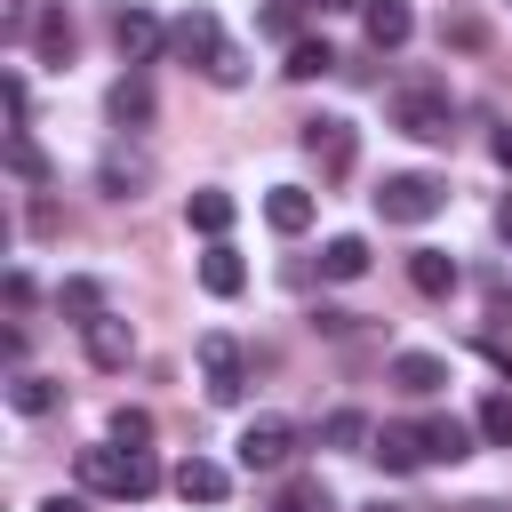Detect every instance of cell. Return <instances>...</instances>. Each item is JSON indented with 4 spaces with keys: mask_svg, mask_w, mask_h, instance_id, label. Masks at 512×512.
I'll return each mask as SVG.
<instances>
[{
    "mask_svg": "<svg viewBox=\"0 0 512 512\" xmlns=\"http://www.w3.org/2000/svg\"><path fill=\"white\" fill-rule=\"evenodd\" d=\"M440 208H448V184L424 176V168H400V176L376 184V216H384V224H432Z\"/></svg>",
    "mask_w": 512,
    "mask_h": 512,
    "instance_id": "6da1fadb",
    "label": "cell"
},
{
    "mask_svg": "<svg viewBox=\"0 0 512 512\" xmlns=\"http://www.w3.org/2000/svg\"><path fill=\"white\" fill-rule=\"evenodd\" d=\"M392 128L416 136V144H448V136H456V104H448V88H432V80L400 88V96H392Z\"/></svg>",
    "mask_w": 512,
    "mask_h": 512,
    "instance_id": "7a4b0ae2",
    "label": "cell"
},
{
    "mask_svg": "<svg viewBox=\"0 0 512 512\" xmlns=\"http://www.w3.org/2000/svg\"><path fill=\"white\" fill-rule=\"evenodd\" d=\"M296 144H304V160H312L328 184H336V176H352V160H360V136H352V120H344V112L304 120V136H296Z\"/></svg>",
    "mask_w": 512,
    "mask_h": 512,
    "instance_id": "3957f363",
    "label": "cell"
},
{
    "mask_svg": "<svg viewBox=\"0 0 512 512\" xmlns=\"http://www.w3.org/2000/svg\"><path fill=\"white\" fill-rule=\"evenodd\" d=\"M240 464H248V472H288V464H296V424H288V416H248Z\"/></svg>",
    "mask_w": 512,
    "mask_h": 512,
    "instance_id": "277c9868",
    "label": "cell"
},
{
    "mask_svg": "<svg viewBox=\"0 0 512 512\" xmlns=\"http://www.w3.org/2000/svg\"><path fill=\"white\" fill-rule=\"evenodd\" d=\"M192 352H200L208 400H216V408H240V392H248V376H240V344H232V336H200Z\"/></svg>",
    "mask_w": 512,
    "mask_h": 512,
    "instance_id": "5b68a950",
    "label": "cell"
},
{
    "mask_svg": "<svg viewBox=\"0 0 512 512\" xmlns=\"http://www.w3.org/2000/svg\"><path fill=\"white\" fill-rule=\"evenodd\" d=\"M80 344H88V360H96V368H112V376L136 360V328H128L120 312H96V320H80Z\"/></svg>",
    "mask_w": 512,
    "mask_h": 512,
    "instance_id": "8992f818",
    "label": "cell"
},
{
    "mask_svg": "<svg viewBox=\"0 0 512 512\" xmlns=\"http://www.w3.org/2000/svg\"><path fill=\"white\" fill-rule=\"evenodd\" d=\"M168 48H176L184 64H200V72H208V64H216V48H224V24H216L208 8H184V16L168 24Z\"/></svg>",
    "mask_w": 512,
    "mask_h": 512,
    "instance_id": "52a82bcc",
    "label": "cell"
},
{
    "mask_svg": "<svg viewBox=\"0 0 512 512\" xmlns=\"http://www.w3.org/2000/svg\"><path fill=\"white\" fill-rule=\"evenodd\" d=\"M152 184V152H128V144H112L104 160H96V192L104 200H136Z\"/></svg>",
    "mask_w": 512,
    "mask_h": 512,
    "instance_id": "ba28073f",
    "label": "cell"
},
{
    "mask_svg": "<svg viewBox=\"0 0 512 512\" xmlns=\"http://www.w3.org/2000/svg\"><path fill=\"white\" fill-rule=\"evenodd\" d=\"M168 488H176L184 504H224V496H232V472H224L216 456H184V464L168 472Z\"/></svg>",
    "mask_w": 512,
    "mask_h": 512,
    "instance_id": "9c48e42d",
    "label": "cell"
},
{
    "mask_svg": "<svg viewBox=\"0 0 512 512\" xmlns=\"http://www.w3.org/2000/svg\"><path fill=\"white\" fill-rule=\"evenodd\" d=\"M112 40H120V56H128V64H152V56L168 48V24H160V16H144V8H120V16H112Z\"/></svg>",
    "mask_w": 512,
    "mask_h": 512,
    "instance_id": "30bf717a",
    "label": "cell"
},
{
    "mask_svg": "<svg viewBox=\"0 0 512 512\" xmlns=\"http://www.w3.org/2000/svg\"><path fill=\"white\" fill-rule=\"evenodd\" d=\"M360 32H368V48H376V56H384V48H408L416 8H408V0H368V8H360Z\"/></svg>",
    "mask_w": 512,
    "mask_h": 512,
    "instance_id": "8fae6325",
    "label": "cell"
},
{
    "mask_svg": "<svg viewBox=\"0 0 512 512\" xmlns=\"http://www.w3.org/2000/svg\"><path fill=\"white\" fill-rule=\"evenodd\" d=\"M368 456H376L384 472H416V464H432L416 424H384V432H368Z\"/></svg>",
    "mask_w": 512,
    "mask_h": 512,
    "instance_id": "7c38bea8",
    "label": "cell"
},
{
    "mask_svg": "<svg viewBox=\"0 0 512 512\" xmlns=\"http://www.w3.org/2000/svg\"><path fill=\"white\" fill-rule=\"evenodd\" d=\"M80 488L128 504V456H120V448H80Z\"/></svg>",
    "mask_w": 512,
    "mask_h": 512,
    "instance_id": "4fadbf2b",
    "label": "cell"
},
{
    "mask_svg": "<svg viewBox=\"0 0 512 512\" xmlns=\"http://www.w3.org/2000/svg\"><path fill=\"white\" fill-rule=\"evenodd\" d=\"M392 384H400L408 400H432V392L448 384V360H440V352H400V360H392Z\"/></svg>",
    "mask_w": 512,
    "mask_h": 512,
    "instance_id": "5bb4252c",
    "label": "cell"
},
{
    "mask_svg": "<svg viewBox=\"0 0 512 512\" xmlns=\"http://www.w3.org/2000/svg\"><path fill=\"white\" fill-rule=\"evenodd\" d=\"M232 216H240V208H232V192H216V184H200V192L184 200V224H192V232H208V240H224V232H232Z\"/></svg>",
    "mask_w": 512,
    "mask_h": 512,
    "instance_id": "9a60e30c",
    "label": "cell"
},
{
    "mask_svg": "<svg viewBox=\"0 0 512 512\" xmlns=\"http://www.w3.org/2000/svg\"><path fill=\"white\" fill-rule=\"evenodd\" d=\"M264 224L296 240V232L312 224V192H304V184H272V192H264Z\"/></svg>",
    "mask_w": 512,
    "mask_h": 512,
    "instance_id": "2e32d148",
    "label": "cell"
},
{
    "mask_svg": "<svg viewBox=\"0 0 512 512\" xmlns=\"http://www.w3.org/2000/svg\"><path fill=\"white\" fill-rule=\"evenodd\" d=\"M200 288H208V296H240V288H248V264H240V248L208 240V256H200Z\"/></svg>",
    "mask_w": 512,
    "mask_h": 512,
    "instance_id": "e0dca14e",
    "label": "cell"
},
{
    "mask_svg": "<svg viewBox=\"0 0 512 512\" xmlns=\"http://www.w3.org/2000/svg\"><path fill=\"white\" fill-rule=\"evenodd\" d=\"M416 432H424V456L432 464H464L472 456V424H456V416H424Z\"/></svg>",
    "mask_w": 512,
    "mask_h": 512,
    "instance_id": "ac0fdd59",
    "label": "cell"
},
{
    "mask_svg": "<svg viewBox=\"0 0 512 512\" xmlns=\"http://www.w3.org/2000/svg\"><path fill=\"white\" fill-rule=\"evenodd\" d=\"M408 288H416V296H448V288H456V256H440V248H408Z\"/></svg>",
    "mask_w": 512,
    "mask_h": 512,
    "instance_id": "d6986e66",
    "label": "cell"
},
{
    "mask_svg": "<svg viewBox=\"0 0 512 512\" xmlns=\"http://www.w3.org/2000/svg\"><path fill=\"white\" fill-rule=\"evenodd\" d=\"M104 112H112L120 128H144V120H152V88H144V72H128V80H112V96H104Z\"/></svg>",
    "mask_w": 512,
    "mask_h": 512,
    "instance_id": "ffe728a7",
    "label": "cell"
},
{
    "mask_svg": "<svg viewBox=\"0 0 512 512\" xmlns=\"http://www.w3.org/2000/svg\"><path fill=\"white\" fill-rule=\"evenodd\" d=\"M320 272H328V280H368V240H360V232H336V240L320 248Z\"/></svg>",
    "mask_w": 512,
    "mask_h": 512,
    "instance_id": "44dd1931",
    "label": "cell"
},
{
    "mask_svg": "<svg viewBox=\"0 0 512 512\" xmlns=\"http://www.w3.org/2000/svg\"><path fill=\"white\" fill-rule=\"evenodd\" d=\"M56 400H64V392H56V376H32V368H16V376H8V408H16V416H48Z\"/></svg>",
    "mask_w": 512,
    "mask_h": 512,
    "instance_id": "7402d4cb",
    "label": "cell"
},
{
    "mask_svg": "<svg viewBox=\"0 0 512 512\" xmlns=\"http://www.w3.org/2000/svg\"><path fill=\"white\" fill-rule=\"evenodd\" d=\"M32 48H40V64H72V16H64V8H40Z\"/></svg>",
    "mask_w": 512,
    "mask_h": 512,
    "instance_id": "603a6c76",
    "label": "cell"
},
{
    "mask_svg": "<svg viewBox=\"0 0 512 512\" xmlns=\"http://www.w3.org/2000/svg\"><path fill=\"white\" fill-rule=\"evenodd\" d=\"M256 32H272V40H304V0H264V16H256Z\"/></svg>",
    "mask_w": 512,
    "mask_h": 512,
    "instance_id": "cb8c5ba5",
    "label": "cell"
},
{
    "mask_svg": "<svg viewBox=\"0 0 512 512\" xmlns=\"http://www.w3.org/2000/svg\"><path fill=\"white\" fill-rule=\"evenodd\" d=\"M280 72H288V80H320V72H336V48H328V40H296Z\"/></svg>",
    "mask_w": 512,
    "mask_h": 512,
    "instance_id": "d4e9b609",
    "label": "cell"
},
{
    "mask_svg": "<svg viewBox=\"0 0 512 512\" xmlns=\"http://www.w3.org/2000/svg\"><path fill=\"white\" fill-rule=\"evenodd\" d=\"M56 304H64L72 320H96V312H104V280H88V272H72V280L56 288Z\"/></svg>",
    "mask_w": 512,
    "mask_h": 512,
    "instance_id": "484cf974",
    "label": "cell"
},
{
    "mask_svg": "<svg viewBox=\"0 0 512 512\" xmlns=\"http://www.w3.org/2000/svg\"><path fill=\"white\" fill-rule=\"evenodd\" d=\"M360 440H368V416L360 408H328L320 416V448H360Z\"/></svg>",
    "mask_w": 512,
    "mask_h": 512,
    "instance_id": "4316f807",
    "label": "cell"
},
{
    "mask_svg": "<svg viewBox=\"0 0 512 512\" xmlns=\"http://www.w3.org/2000/svg\"><path fill=\"white\" fill-rule=\"evenodd\" d=\"M480 440L512 448V392H488V400H480Z\"/></svg>",
    "mask_w": 512,
    "mask_h": 512,
    "instance_id": "83f0119b",
    "label": "cell"
},
{
    "mask_svg": "<svg viewBox=\"0 0 512 512\" xmlns=\"http://www.w3.org/2000/svg\"><path fill=\"white\" fill-rule=\"evenodd\" d=\"M8 176H24V184H40V176H48V160H40L32 128H24V136H8Z\"/></svg>",
    "mask_w": 512,
    "mask_h": 512,
    "instance_id": "f1b7e54d",
    "label": "cell"
},
{
    "mask_svg": "<svg viewBox=\"0 0 512 512\" xmlns=\"http://www.w3.org/2000/svg\"><path fill=\"white\" fill-rule=\"evenodd\" d=\"M112 440H120V448H144V440H152V416H144V408H112Z\"/></svg>",
    "mask_w": 512,
    "mask_h": 512,
    "instance_id": "f546056e",
    "label": "cell"
},
{
    "mask_svg": "<svg viewBox=\"0 0 512 512\" xmlns=\"http://www.w3.org/2000/svg\"><path fill=\"white\" fill-rule=\"evenodd\" d=\"M152 488H160V464H152L144 448H128V504H144Z\"/></svg>",
    "mask_w": 512,
    "mask_h": 512,
    "instance_id": "4dcf8cb0",
    "label": "cell"
},
{
    "mask_svg": "<svg viewBox=\"0 0 512 512\" xmlns=\"http://www.w3.org/2000/svg\"><path fill=\"white\" fill-rule=\"evenodd\" d=\"M208 80H216V88H240V80H248V56L224 40V48H216V64H208Z\"/></svg>",
    "mask_w": 512,
    "mask_h": 512,
    "instance_id": "1f68e13d",
    "label": "cell"
},
{
    "mask_svg": "<svg viewBox=\"0 0 512 512\" xmlns=\"http://www.w3.org/2000/svg\"><path fill=\"white\" fill-rule=\"evenodd\" d=\"M32 128V88H24V72H8V136H24Z\"/></svg>",
    "mask_w": 512,
    "mask_h": 512,
    "instance_id": "d6a6232c",
    "label": "cell"
},
{
    "mask_svg": "<svg viewBox=\"0 0 512 512\" xmlns=\"http://www.w3.org/2000/svg\"><path fill=\"white\" fill-rule=\"evenodd\" d=\"M272 512H328V488H320V480H296V488H288Z\"/></svg>",
    "mask_w": 512,
    "mask_h": 512,
    "instance_id": "836d02e7",
    "label": "cell"
},
{
    "mask_svg": "<svg viewBox=\"0 0 512 512\" xmlns=\"http://www.w3.org/2000/svg\"><path fill=\"white\" fill-rule=\"evenodd\" d=\"M40 512H88V504H80V496H48Z\"/></svg>",
    "mask_w": 512,
    "mask_h": 512,
    "instance_id": "e575fe53",
    "label": "cell"
},
{
    "mask_svg": "<svg viewBox=\"0 0 512 512\" xmlns=\"http://www.w3.org/2000/svg\"><path fill=\"white\" fill-rule=\"evenodd\" d=\"M496 240H504V248H512V200H504V208H496Z\"/></svg>",
    "mask_w": 512,
    "mask_h": 512,
    "instance_id": "d590c367",
    "label": "cell"
},
{
    "mask_svg": "<svg viewBox=\"0 0 512 512\" xmlns=\"http://www.w3.org/2000/svg\"><path fill=\"white\" fill-rule=\"evenodd\" d=\"M496 168H512V128H504V136H496Z\"/></svg>",
    "mask_w": 512,
    "mask_h": 512,
    "instance_id": "8d00e7d4",
    "label": "cell"
},
{
    "mask_svg": "<svg viewBox=\"0 0 512 512\" xmlns=\"http://www.w3.org/2000/svg\"><path fill=\"white\" fill-rule=\"evenodd\" d=\"M312 8H368V0H312Z\"/></svg>",
    "mask_w": 512,
    "mask_h": 512,
    "instance_id": "74e56055",
    "label": "cell"
}]
</instances>
